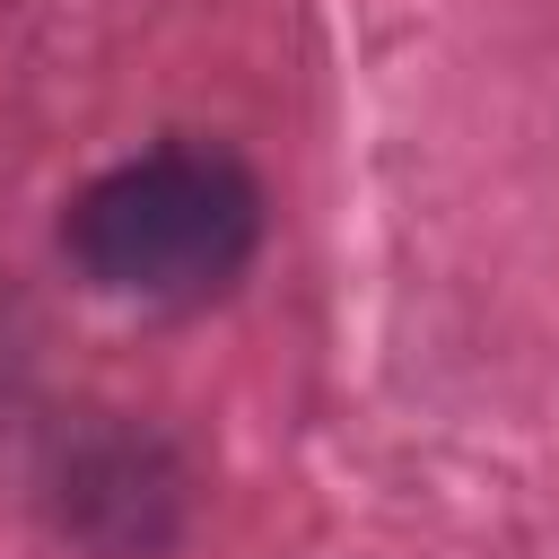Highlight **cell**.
<instances>
[{
	"label": "cell",
	"instance_id": "6da1fadb",
	"mask_svg": "<svg viewBox=\"0 0 559 559\" xmlns=\"http://www.w3.org/2000/svg\"><path fill=\"white\" fill-rule=\"evenodd\" d=\"M61 245L87 271V288H105V297L201 306L253 262L262 183L245 157H227L210 140H157L140 157L105 166L96 183H79Z\"/></svg>",
	"mask_w": 559,
	"mask_h": 559
},
{
	"label": "cell",
	"instance_id": "7a4b0ae2",
	"mask_svg": "<svg viewBox=\"0 0 559 559\" xmlns=\"http://www.w3.org/2000/svg\"><path fill=\"white\" fill-rule=\"evenodd\" d=\"M61 515L79 524V542H96L105 559H148L175 533V472L148 437H105L70 463Z\"/></svg>",
	"mask_w": 559,
	"mask_h": 559
}]
</instances>
